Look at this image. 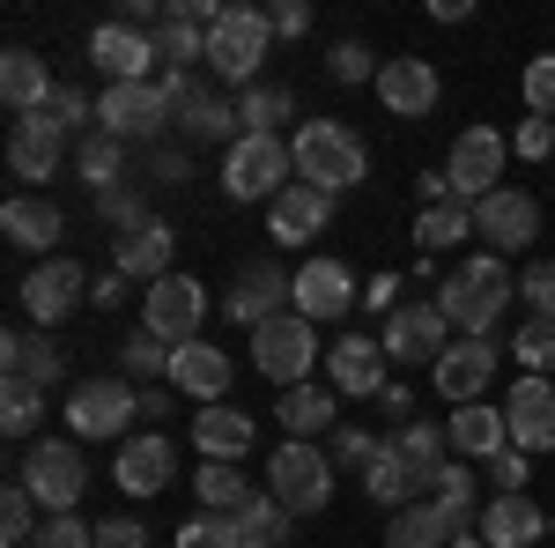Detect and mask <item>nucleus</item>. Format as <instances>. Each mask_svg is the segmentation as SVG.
<instances>
[{"instance_id":"nucleus-64","label":"nucleus","mask_w":555,"mask_h":548,"mask_svg":"<svg viewBox=\"0 0 555 548\" xmlns=\"http://www.w3.org/2000/svg\"><path fill=\"white\" fill-rule=\"evenodd\" d=\"M452 548H489V541H481V534H460V541H452Z\"/></svg>"},{"instance_id":"nucleus-7","label":"nucleus","mask_w":555,"mask_h":548,"mask_svg":"<svg viewBox=\"0 0 555 548\" xmlns=\"http://www.w3.org/2000/svg\"><path fill=\"white\" fill-rule=\"evenodd\" d=\"M133 416H141V393H133V379H119V371L67 385V430H75V437H119V445H127Z\"/></svg>"},{"instance_id":"nucleus-42","label":"nucleus","mask_w":555,"mask_h":548,"mask_svg":"<svg viewBox=\"0 0 555 548\" xmlns=\"http://www.w3.org/2000/svg\"><path fill=\"white\" fill-rule=\"evenodd\" d=\"M282 541H289V511L259 489L253 505L237 511V548H282Z\"/></svg>"},{"instance_id":"nucleus-5","label":"nucleus","mask_w":555,"mask_h":548,"mask_svg":"<svg viewBox=\"0 0 555 548\" xmlns=\"http://www.w3.org/2000/svg\"><path fill=\"white\" fill-rule=\"evenodd\" d=\"M15 482L38 497V511L44 519H60V511H75L82 505V489H89V467H82V453L67 445V437H38L23 460H15Z\"/></svg>"},{"instance_id":"nucleus-61","label":"nucleus","mask_w":555,"mask_h":548,"mask_svg":"<svg viewBox=\"0 0 555 548\" xmlns=\"http://www.w3.org/2000/svg\"><path fill=\"white\" fill-rule=\"evenodd\" d=\"M363 311H385V319H392V311H400V282H392V275H378V282L363 290Z\"/></svg>"},{"instance_id":"nucleus-40","label":"nucleus","mask_w":555,"mask_h":548,"mask_svg":"<svg viewBox=\"0 0 555 548\" xmlns=\"http://www.w3.org/2000/svg\"><path fill=\"white\" fill-rule=\"evenodd\" d=\"M193 489H201V511H230V519H237V511L259 497V489H253V482H245L230 460H208L201 474H193Z\"/></svg>"},{"instance_id":"nucleus-33","label":"nucleus","mask_w":555,"mask_h":548,"mask_svg":"<svg viewBox=\"0 0 555 548\" xmlns=\"http://www.w3.org/2000/svg\"><path fill=\"white\" fill-rule=\"evenodd\" d=\"M171 385L215 408V400H230V356H222L215 341H185V348L171 356Z\"/></svg>"},{"instance_id":"nucleus-47","label":"nucleus","mask_w":555,"mask_h":548,"mask_svg":"<svg viewBox=\"0 0 555 548\" xmlns=\"http://www.w3.org/2000/svg\"><path fill=\"white\" fill-rule=\"evenodd\" d=\"M512 356L533 371V379H548V371H555V319H518Z\"/></svg>"},{"instance_id":"nucleus-37","label":"nucleus","mask_w":555,"mask_h":548,"mask_svg":"<svg viewBox=\"0 0 555 548\" xmlns=\"http://www.w3.org/2000/svg\"><path fill=\"white\" fill-rule=\"evenodd\" d=\"M75 170H82L96 193H112V186H127V141L104 127H89L82 141H75Z\"/></svg>"},{"instance_id":"nucleus-9","label":"nucleus","mask_w":555,"mask_h":548,"mask_svg":"<svg viewBox=\"0 0 555 548\" xmlns=\"http://www.w3.org/2000/svg\"><path fill=\"white\" fill-rule=\"evenodd\" d=\"M201 327H208V290H201L193 275H164V282H149V296H141V334L185 348V341H201Z\"/></svg>"},{"instance_id":"nucleus-63","label":"nucleus","mask_w":555,"mask_h":548,"mask_svg":"<svg viewBox=\"0 0 555 548\" xmlns=\"http://www.w3.org/2000/svg\"><path fill=\"white\" fill-rule=\"evenodd\" d=\"M89 304H96V311H119V304H127V275H104V282L89 290Z\"/></svg>"},{"instance_id":"nucleus-44","label":"nucleus","mask_w":555,"mask_h":548,"mask_svg":"<svg viewBox=\"0 0 555 548\" xmlns=\"http://www.w3.org/2000/svg\"><path fill=\"white\" fill-rule=\"evenodd\" d=\"M38 119H44L52 133H60V141H82V133L96 127V104H89L82 89H67V82H60L52 97H44V112H38Z\"/></svg>"},{"instance_id":"nucleus-51","label":"nucleus","mask_w":555,"mask_h":548,"mask_svg":"<svg viewBox=\"0 0 555 548\" xmlns=\"http://www.w3.org/2000/svg\"><path fill=\"white\" fill-rule=\"evenodd\" d=\"M518 89H526V112H533V119H555V52H533Z\"/></svg>"},{"instance_id":"nucleus-6","label":"nucleus","mask_w":555,"mask_h":548,"mask_svg":"<svg viewBox=\"0 0 555 548\" xmlns=\"http://www.w3.org/2000/svg\"><path fill=\"white\" fill-rule=\"evenodd\" d=\"M311 364H319V327L304 319V311H282V319H267L253 327V371L267 385H311Z\"/></svg>"},{"instance_id":"nucleus-18","label":"nucleus","mask_w":555,"mask_h":548,"mask_svg":"<svg viewBox=\"0 0 555 548\" xmlns=\"http://www.w3.org/2000/svg\"><path fill=\"white\" fill-rule=\"evenodd\" d=\"M289 304L319 327V319H348V311L363 304V290H356V275H348L341 259H304V267H297V296H289Z\"/></svg>"},{"instance_id":"nucleus-17","label":"nucleus","mask_w":555,"mask_h":548,"mask_svg":"<svg viewBox=\"0 0 555 548\" xmlns=\"http://www.w3.org/2000/svg\"><path fill=\"white\" fill-rule=\"evenodd\" d=\"M326 385H334L341 400H378L385 393V341L341 334L334 348H326Z\"/></svg>"},{"instance_id":"nucleus-52","label":"nucleus","mask_w":555,"mask_h":548,"mask_svg":"<svg viewBox=\"0 0 555 548\" xmlns=\"http://www.w3.org/2000/svg\"><path fill=\"white\" fill-rule=\"evenodd\" d=\"M518 296H526V319H555V259H533L518 275Z\"/></svg>"},{"instance_id":"nucleus-27","label":"nucleus","mask_w":555,"mask_h":548,"mask_svg":"<svg viewBox=\"0 0 555 548\" xmlns=\"http://www.w3.org/2000/svg\"><path fill=\"white\" fill-rule=\"evenodd\" d=\"M481 541L489 548H541L548 541V511L533 505L526 489L518 497H489L481 505Z\"/></svg>"},{"instance_id":"nucleus-59","label":"nucleus","mask_w":555,"mask_h":548,"mask_svg":"<svg viewBox=\"0 0 555 548\" xmlns=\"http://www.w3.org/2000/svg\"><path fill=\"white\" fill-rule=\"evenodd\" d=\"M267 23H274V38H304V30H311V8H304V0H274Z\"/></svg>"},{"instance_id":"nucleus-22","label":"nucleus","mask_w":555,"mask_h":548,"mask_svg":"<svg viewBox=\"0 0 555 548\" xmlns=\"http://www.w3.org/2000/svg\"><path fill=\"white\" fill-rule=\"evenodd\" d=\"M437 97H444V82H437V67L415 60V52H400V60L378 67V104L392 119H423V112H437Z\"/></svg>"},{"instance_id":"nucleus-39","label":"nucleus","mask_w":555,"mask_h":548,"mask_svg":"<svg viewBox=\"0 0 555 548\" xmlns=\"http://www.w3.org/2000/svg\"><path fill=\"white\" fill-rule=\"evenodd\" d=\"M156 60H164V75H193V67H208V30L185 23V15H164V30H156Z\"/></svg>"},{"instance_id":"nucleus-41","label":"nucleus","mask_w":555,"mask_h":548,"mask_svg":"<svg viewBox=\"0 0 555 548\" xmlns=\"http://www.w3.org/2000/svg\"><path fill=\"white\" fill-rule=\"evenodd\" d=\"M289 112H297V97L274 89V82H253L245 97H237V127H245V133H282Z\"/></svg>"},{"instance_id":"nucleus-34","label":"nucleus","mask_w":555,"mask_h":548,"mask_svg":"<svg viewBox=\"0 0 555 548\" xmlns=\"http://www.w3.org/2000/svg\"><path fill=\"white\" fill-rule=\"evenodd\" d=\"M52 75H44V60L38 52H23V44H15V52H8V60H0V104H8V112H23V119H38L44 112V97H52Z\"/></svg>"},{"instance_id":"nucleus-19","label":"nucleus","mask_w":555,"mask_h":548,"mask_svg":"<svg viewBox=\"0 0 555 548\" xmlns=\"http://www.w3.org/2000/svg\"><path fill=\"white\" fill-rule=\"evenodd\" d=\"M504 422H512V445L533 460V453H555V379H526L512 385V400H504Z\"/></svg>"},{"instance_id":"nucleus-55","label":"nucleus","mask_w":555,"mask_h":548,"mask_svg":"<svg viewBox=\"0 0 555 548\" xmlns=\"http://www.w3.org/2000/svg\"><path fill=\"white\" fill-rule=\"evenodd\" d=\"M437 505H452L460 519H474V474H467V460H444V474H437V489H429Z\"/></svg>"},{"instance_id":"nucleus-30","label":"nucleus","mask_w":555,"mask_h":548,"mask_svg":"<svg viewBox=\"0 0 555 548\" xmlns=\"http://www.w3.org/2000/svg\"><path fill=\"white\" fill-rule=\"evenodd\" d=\"M60 164H67V141L44 127V119H15V127H8V170H15V178L44 186V178H60Z\"/></svg>"},{"instance_id":"nucleus-12","label":"nucleus","mask_w":555,"mask_h":548,"mask_svg":"<svg viewBox=\"0 0 555 548\" xmlns=\"http://www.w3.org/2000/svg\"><path fill=\"white\" fill-rule=\"evenodd\" d=\"M15 296H23V311H30V327H38V334H52L75 304H89V275L75 267V259L52 253V259H38V267L23 275V290H15Z\"/></svg>"},{"instance_id":"nucleus-58","label":"nucleus","mask_w":555,"mask_h":548,"mask_svg":"<svg viewBox=\"0 0 555 548\" xmlns=\"http://www.w3.org/2000/svg\"><path fill=\"white\" fill-rule=\"evenodd\" d=\"M96 548H149V526L141 519H104L96 526Z\"/></svg>"},{"instance_id":"nucleus-48","label":"nucleus","mask_w":555,"mask_h":548,"mask_svg":"<svg viewBox=\"0 0 555 548\" xmlns=\"http://www.w3.org/2000/svg\"><path fill=\"white\" fill-rule=\"evenodd\" d=\"M178 548H237V519L230 511H193L178 526Z\"/></svg>"},{"instance_id":"nucleus-25","label":"nucleus","mask_w":555,"mask_h":548,"mask_svg":"<svg viewBox=\"0 0 555 548\" xmlns=\"http://www.w3.org/2000/svg\"><path fill=\"white\" fill-rule=\"evenodd\" d=\"M0 371H8V379L15 385H60L67 379V348H60V341L52 334H38V327H15V334L0 341Z\"/></svg>"},{"instance_id":"nucleus-20","label":"nucleus","mask_w":555,"mask_h":548,"mask_svg":"<svg viewBox=\"0 0 555 548\" xmlns=\"http://www.w3.org/2000/svg\"><path fill=\"white\" fill-rule=\"evenodd\" d=\"M149 60H156V30L96 23V38H89V67H96L104 82H149Z\"/></svg>"},{"instance_id":"nucleus-46","label":"nucleus","mask_w":555,"mask_h":548,"mask_svg":"<svg viewBox=\"0 0 555 548\" xmlns=\"http://www.w3.org/2000/svg\"><path fill=\"white\" fill-rule=\"evenodd\" d=\"M0 541H8V548L38 541V497H30L23 482H8V497H0Z\"/></svg>"},{"instance_id":"nucleus-8","label":"nucleus","mask_w":555,"mask_h":548,"mask_svg":"<svg viewBox=\"0 0 555 548\" xmlns=\"http://www.w3.org/2000/svg\"><path fill=\"white\" fill-rule=\"evenodd\" d=\"M267 497L289 511V519L326 511V497H334V460H326L319 445H304V437L274 445V460H267Z\"/></svg>"},{"instance_id":"nucleus-56","label":"nucleus","mask_w":555,"mask_h":548,"mask_svg":"<svg viewBox=\"0 0 555 548\" xmlns=\"http://www.w3.org/2000/svg\"><path fill=\"white\" fill-rule=\"evenodd\" d=\"M526 474H533V467H526V453H518V445H504V453L489 460V482H496V497H518V489H526Z\"/></svg>"},{"instance_id":"nucleus-43","label":"nucleus","mask_w":555,"mask_h":548,"mask_svg":"<svg viewBox=\"0 0 555 548\" xmlns=\"http://www.w3.org/2000/svg\"><path fill=\"white\" fill-rule=\"evenodd\" d=\"M0 430H8L15 445H38V430H44V393L38 385L8 379V393H0Z\"/></svg>"},{"instance_id":"nucleus-54","label":"nucleus","mask_w":555,"mask_h":548,"mask_svg":"<svg viewBox=\"0 0 555 548\" xmlns=\"http://www.w3.org/2000/svg\"><path fill=\"white\" fill-rule=\"evenodd\" d=\"M30 548H96V526L75 519V511H60V519H44V526H38V541H30Z\"/></svg>"},{"instance_id":"nucleus-11","label":"nucleus","mask_w":555,"mask_h":548,"mask_svg":"<svg viewBox=\"0 0 555 548\" xmlns=\"http://www.w3.org/2000/svg\"><path fill=\"white\" fill-rule=\"evenodd\" d=\"M504 156H512V141L496 127H467L460 141H452V156H444V178H452V193L460 201H489L496 186H504Z\"/></svg>"},{"instance_id":"nucleus-60","label":"nucleus","mask_w":555,"mask_h":548,"mask_svg":"<svg viewBox=\"0 0 555 548\" xmlns=\"http://www.w3.org/2000/svg\"><path fill=\"white\" fill-rule=\"evenodd\" d=\"M149 178H156V186H185V178H193V156H185V149H156V170H149Z\"/></svg>"},{"instance_id":"nucleus-26","label":"nucleus","mask_w":555,"mask_h":548,"mask_svg":"<svg viewBox=\"0 0 555 548\" xmlns=\"http://www.w3.org/2000/svg\"><path fill=\"white\" fill-rule=\"evenodd\" d=\"M467 534V519L452 505H437V497H415V505L392 511V526H385V548H452Z\"/></svg>"},{"instance_id":"nucleus-21","label":"nucleus","mask_w":555,"mask_h":548,"mask_svg":"<svg viewBox=\"0 0 555 548\" xmlns=\"http://www.w3.org/2000/svg\"><path fill=\"white\" fill-rule=\"evenodd\" d=\"M171 474H178V453H171L164 430H133L127 445H119V460H112V482H119L127 497H156Z\"/></svg>"},{"instance_id":"nucleus-36","label":"nucleus","mask_w":555,"mask_h":548,"mask_svg":"<svg viewBox=\"0 0 555 548\" xmlns=\"http://www.w3.org/2000/svg\"><path fill=\"white\" fill-rule=\"evenodd\" d=\"M178 127H185V141H237V104H222V89H193L185 104H178Z\"/></svg>"},{"instance_id":"nucleus-35","label":"nucleus","mask_w":555,"mask_h":548,"mask_svg":"<svg viewBox=\"0 0 555 548\" xmlns=\"http://www.w3.org/2000/svg\"><path fill=\"white\" fill-rule=\"evenodd\" d=\"M282 430L289 437H326V430H341V393L334 385H289L282 393Z\"/></svg>"},{"instance_id":"nucleus-16","label":"nucleus","mask_w":555,"mask_h":548,"mask_svg":"<svg viewBox=\"0 0 555 548\" xmlns=\"http://www.w3.org/2000/svg\"><path fill=\"white\" fill-rule=\"evenodd\" d=\"M496 356H504L496 341H467V334H460L444 356H437V364H429V379H437V393H444L452 408H467V400H481V393H489Z\"/></svg>"},{"instance_id":"nucleus-29","label":"nucleus","mask_w":555,"mask_h":548,"mask_svg":"<svg viewBox=\"0 0 555 548\" xmlns=\"http://www.w3.org/2000/svg\"><path fill=\"white\" fill-rule=\"evenodd\" d=\"M444 437H452V453H460V460L489 467L504 445H512V422H504V408H489V400H467V408H452Z\"/></svg>"},{"instance_id":"nucleus-49","label":"nucleus","mask_w":555,"mask_h":548,"mask_svg":"<svg viewBox=\"0 0 555 548\" xmlns=\"http://www.w3.org/2000/svg\"><path fill=\"white\" fill-rule=\"evenodd\" d=\"M378 52H371V44H356V38H341L334 44V52H326V75H334V82H378Z\"/></svg>"},{"instance_id":"nucleus-14","label":"nucleus","mask_w":555,"mask_h":548,"mask_svg":"<svg viewBox=\"0 0 555 548\" xmlns=\"http://www.w3.org/2000/svg\"><path fill=\"white\" fill-rule=\"evenodd\" d=\"M289 296H297V275H282V259H253V267L237 275V290L222 296V319H237V327H267V319L297 311Z\"/></svg>"},{"instance_id":"nucleus-15","label":"nucleus","mask_w":555,"mask_h":548,"mask_svg":"<svg viewBox=\"0 0 555 548\" xmlns=\"http://www.w3.org/2000/svg\"><path fill=\"white\" fill-rule=\"evenodd\" d=\"M378 341H385V364H437L452 348V319H444V304H400Z\"/></svg>"},{"instance_id":"nucleus-62","label":"nucleus","mask_w":555,"mask_h":548,"mask_svg":"<svg viewBox=\"0 0 555 548\" xmlns=\"http://www.w3.org/2000/svg\"><path fill=\"white\" fill-rule=\"evenodd\" d=\"M378 408H385V416H392V430H400V422L415 416V393H408V385H392V379H385V393H378Z\"/></svg>"},{"instance_id":"nucleus-2","label":"nucleus","mask_w":555,"mask_h":548,"mask_svg":"<svg viewBox=\"0 0 555 548\" xmlns=\"http://www.w3.org/2000/svg\"><path fill=\"white\" fill-rule=\"evenodd\" d=\"M289 156H297V178L319 186V193H348V186L371 178V149H363V133L341 127V119H311V127H297Z\"/></svg>"},{"instance_id":"nucleus-53","label":"nucleus","mask_w":555,"mask_h":548,"mask_svg":"<svg viewBox=\"0 0 555 548\" xmlns=\"http://www.w3.org/2000/svg\"><path fill=\"white\" fill-rule=\"evenodd\" d=\"M378 445H385V437H371V430H356V422H341V430L326 437V460H334V467H356V460L371 467V460H378Z\"/></svg>"},{"instance_id":"nucleus-50","label":"nucleus","mask_w":555,"mask_h":548,"mask_svg":"<svg viewBox=\"0 0 555 548\" xmlns=\"http://www.w3.org/2000/svg\"><path fill=\"white\" fill-rule=\"evenodd\" d=\"M96 208H104V222H119V238H133V230L156 222V215L141 208V186H112V193H96Z\"/></svg>"},{"instance_id":"nucleus-1","label":"nucleus","mask_w":555,"mask_h":548,"mask_svg":"<svg viewBox=\"0 0 555 548\" xmlns=\"http://www.w3.org/2000/svg\"><path fill=\"white\" fill-rule=\"evenodd\" d=\"M512 267L496 253H460V267L444 275V290H437V304H444V319L460 327L467 341H489L496 327H504V311H512Z\"/></svg>"},{"instance_id":"nucleus-10","label":"nucleus","mask_w":555,"mask_h":548,"mask_svg":"<svg viewBox=\"0 0 555 548\" xmlns=\"http://www.w3.org/2000/svg\"><path fill=\"white\" fill-rule=\"evenodd\" d=\"M171 119L178 112L164 97V82H104V97H96V127L119 133V141H156Z\"/></svg>"},{"instance_id":"nucleus-4","label":"nucleus","mask_w":555,"mask_h":548,"mask_svg":"<svg viewBox=\"0 0 555 548\" xmlns=\"http://www.w3.org/2000/svg\"><path fill=\"white\" fill-rule=\"evenodd\" d=\"M267 44H274L267 8H222L215 30H208V75H215V82H245V89H253Z\"/></svg>"},{"instance_id":"nucleus-38","label":"nucleus","mask_w":555,"mask_h":548,"mask_svg":"<svg viewBox=\"0 0 555 548\" xmlns=\"http://www.w3.org/2000/svg\"><path fill=\"white\" fill-rule=\"evenodd\" d=\"M460 238H474V208H467V201H437V208L415 215V245H423L429 259L460 253Z\"/></svg>"},{"instance_id":"nucleus-23","label":"nucleus","mask_w":555,"mask_h":548,"mask_svg":"<svg viewBox=\"0 0 555 548\" xmlns=\"http://www.w3.org/2000/svg\"><path fill=\"white\" fill-rule=\"evenodd\" d=\"M385 453L400 460L408 489L423 497V489H437V474H444V460H452V437H444V422H400V430L385 437Z\"/></svg>"},{"instance_id":"nucleus-28","label":"nucleus","mask_w":555,"mask_h":548,"mask_svg":"<svg viewBox=\"0 0 555 548\" xmlns=\"http://www.w3.org/2000/svg\"><path fill=\"white\" fill-rule=\"evenodd\" d=\"M171 253H178V230L171 222H149V230H133V238H112V275H127V282H164V275H178Z\"/></svg>"},{"instance_id":"nucleus-13","label":"nucleus","mask_w":555,"mask_h":548,"mask_svg":"<svg viewBox=\"0 0 555 548\" xmlns=\"http://www.w3.org/2000/svg\"><path fill=\"white\" fill-rule=\"evenodd\" d=\"M474 238L489 245V253H526L533 238H541V201L533 193H518V186H496L489 201H474Z\"/></svg>"},{"instance_id":"nucleus-57","label":"nucleus","mask_w":555,"mask_h":548,"mask_svg":"<svg viewBox=\"0 0 555 548\" xmlns=\"http://www.w3.org/2000/svg\"><path fill=\"white\" fill-rule=\"evenodd\" d=\"M518 156H526V164H548L555 156V119H518Z\"/></svg>"},{"instance_id":"nucleus-24","label":"nucleus","mask_w":555,"mask_h":548,"mask_svg":"<svg viewBox=\"0 0 555 548\" xmlns=\"http://www.w3.org/2000/svg\"><path fill=\"white\" fill-rule=\"evenodd\" d=\"M326 215H334V193H319V186H289V193H274L267 201V238H282V253L289 245H311L319 230H326Z\"/></svg>"},{"instance_id":"nucleus-31","label":"nucleus","mask_w":555,"mask_h":548,"mask_svg":"<svg viewBox=\"0 0 555 548\" xmlns=\"http://www.w3.org/2000/svg\"><path fill=\"white\" fill-rule=\"evenodd\" d=\"M0 238L23 245V253H44L52 238H67V215H60V201H44V193H15L0 208Z\"/></svg>"},{"instance_id":"nucleus-3","label":"nucleus","mask_w":555,"mask_h":548,"mask_svg":"<svg viewBox=\"0 0 555 548\" xmlns=\"http://www.w3.org/2000/svg\"><path fill=\"white\" fill-rule=\"evenodd\" d=\"M297 186V156L282 149V133H237L222 156V193L230 201H274Z\"/></svg>"},{"instance_id":"nucleus-32","label":"nucleus","mask_w":555,"mask_h":548,"mask_svg":"<svg viewBox=\"0 0 555 548\" xmlns=\"http://www.w3.org/2000/svg\"><path fill=\"white\" fill-rule=\"evenodd\" d=\"M253 416H245V408H230V400H215V408H201V416H193V445H201V460H245V453H253Z\"/></svg>"},{"instance_id":"nucleus-45","label":"nucleus","mask_w":555,"mask_h":548,"mask_svg":"<svg viewBox=\"0 0 555 548\" xmlns=\"http://www.w3.org/2000/svg\"><path fill=\"white\" fill-rule=\"evenodd\" d=\"M171 341H156V334H133L127 348H119V379H133V385H156V379H171Z\"/></svg>"}]
</instances>
